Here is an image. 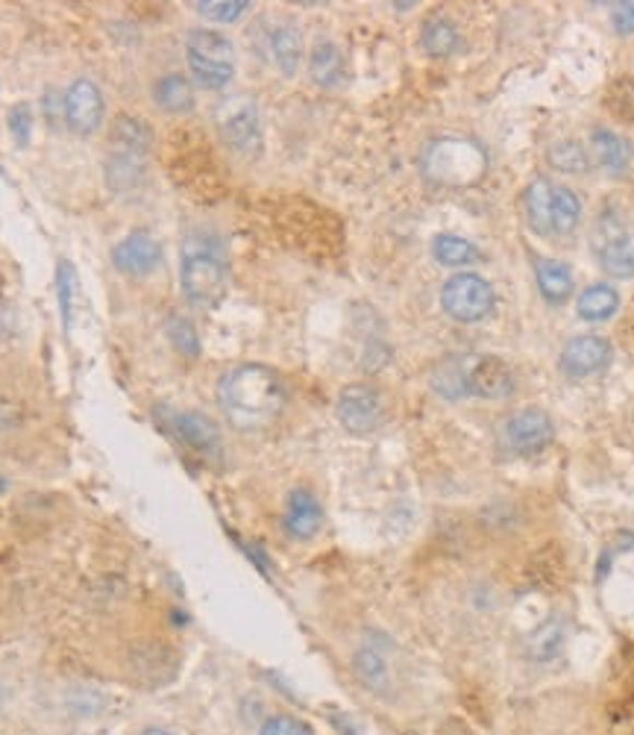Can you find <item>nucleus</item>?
<instances>
[{
  "label": "nucleus",
  "instance_id": "nucleus-1",
  "mask_svg": "<svg viewBox=\"0 0 634 735\" xmlns=\"http://www.w3.org/2000/svg\"><path fill=\"white\" fill-rule=\"evenodd\" d=\"M218 404L235 430L259 433L282 416L285 383L268 365H238L218 383Z\"/></svg>",
  "mask_w": 634,
  "mask_h": 735
},
{
  "label": "nucleus",
  "instance_id": "nucleus-2",
  "mask_svg": "<svg viewBox=\"0 0 634 735\" xmlns=\"http://www.w3.org/2000/svg\"><path fill=\"white\" fill-rule=\"evenodd\" d=\"M179 285L197 310H212L226 292V259L209 238H188L179 265Z\"/></svg>",
  "mask_w": 634,
  "mask_h": 735
},
{
  "label": "nucleus",
  "instance_id": "nucleus-3",
  "mask_svg": "<svg viewBox=\"0 0 634 735\" xmlns=\"http://www.w3.org/2000/svg\"><path fill=\"white\" fill-rule=\"evenodd\" d=\"M186 62L200 89L218 92L235 74L233 42L218 30H191L186 38Z\"/></svg>",
  "mask_w": 634,
  "mask_h": 735
},
{
  "label": "nucleus",
  "instance_id": "nucleus-4",
  "mask_svg": "<svg viewBox=\"0 0 634 735\" xmlns=\"http://www.w3.org/2000/svg\"><path fill=\"white\" fill-rule=\"evenodd\" d=\"M423 174L441 186H470L485 174V153L467 139H438L423 153Z\"/></svg>",
  "mask_w": 634,
  "mask_h": 735
},
{
  "label": "nucleus",
  "instance_id": "nucleus-5",
  "mask_svg": "<svg viewBox=\"0 0 634 735\" xmlns=\"http://www.w3.org/2000/svg\"><path fill=\"white\" fill-rule=\"evenodd\" d=\"M215 124L224 144L235 153H256L261 148V118L253 97H224L218 106Z\"/></svg>",
  "mask_w": 634,
  "mask_h": 735
},
{
  "label": "nucleus",
  "instance_id": "nucleus-6",
  "mask_svg": "<svg viewBox=\"0 0 634 735\" xmlns=\"http://www.w3.org/2000/svg\"><path fill=\"white\" fill-rule=\"evenodd\" d=\"M441 306L449 318L461 320V324H476V320L488 318L494 310V289L479 273H456V277H449L441 292Z\"/></svg>",
  "mask_w": 634,
  "mask_h": 735
},
{
  "label": "nucleus",
  "instance_id": "nucleus-7",
  "mask_svg": "<svg viewBox=\"0 0 634 735\" xmlns=\"http://www.w3.org/2000/svg\"><path fill=\"white\" fill-rule=\"evenodd\" d=\"M336 412L347 433L367 435L383 424V397L376 388L355 383V386H347L338 395Z\"/></svg>",
  "mask_w": 634,
  "mask_h": 735
},
{
  "label": "nucleus",
  "instance_id": "nucleus-8",
  "mask_svg": "<svg viewBox=\"0 0 634 735\" xmlns=\"http://www.w3.org/2000/svg\"><path fill=\"white\" fill-rule=\"evenodd\" d=\"M103 113H106V104H103V92L97 89V83L89 77H77L66 92L68 130L77 136H92L101 130Z\"/></svg>",
  "mask_w": 634,
  "mask_h": 735
},
{
  "label": "nucleus",
  "instance_id": "nucleus-9",
  "mask_svg": "<svg viewBox=\"0 0 634 735\" xmlns=\"http://www.w3.org/2000/svg\"><path fill=\"white\" fill-rule=\"evenodd\" d=\"M597 256L602 268H606L611 277H620V280H632L634 277V233L625 230L620 221L614 218H606L602 224L597 226Z\"/></svg>",
  "mask_w": 634,
  "mask_h": 735
},
{
  "label": "nucleus",
  "instance_id": "nucleus-10",
  "mask_svg": "<svg viewBox=\"0 0 634 735\" xmlns=\"http://www.w3.org/2000/svg\"><path fill=\"white\" fill-rule=\"evenodd\" d=\"M505 447L514 453H538L552 442V421L543 409H520L503 427Z\"/></svg>",
  "mask_w": 634,
  "mask_h": 735
},
{
  "label": "nucleus",
  "instance_id": "nucleus-11",
  "mask_svg": "<svg viewBox=\"0 0 634 735\" xmlns=\"http://www.w3.org/2000/svg\"><path fill=\"white\" fill-rule=\"evenodd\" d=\"M113 265L124 277H148L162 265V245L148 230H136L113 247Z\"/></svg>",
  "mask_w": 634,
  "mask_h": 735
},
{
  "label": "nucleus",
  "instance_id": "nucleus-12",
  "mask_svg": "<svg viewBox=\"0 0 634 735\" xmlns=\"http://www.w3.org/2000/svg\"><path fill=\"white\" fill-rule=\"evenodd\" d=\"M611 362V345L599 336H576L561 350V371L573 380L594 377Z\"/></svg>",
  "mask_w": 634,
  "mask_h": 735
},
{
  "label": "nucleus",
  "instance_id": "nucleus-13",
  "mask_svg": "<svg viewBox=\"0 0 634 735\" xmlns=\"http://www.w3.org/2000/svg\"><path fill=\"white\" fill-rule=\"evenodd\" d=\"M285 533L291 538H297V541H308V538H315L324 527V510H320V503L312 491L306 489H294L285 500Z\"/></svg>",
  "mask_w": 634,
  "mask_h": 735
},
{
  "label": "nucleus",
  "instance_id": "nucleus-14",
  "mask_svg": "<svg viewBox=\"0 0 634 735\" xmlns=\"http://www.w3.org/2000/svg\"><path fill=\"white\" fill-rule=\"evenodd\" d=\"M514 392L512 368L503 359L482 357L470 362V395L508 397Z\"/></svg>",
  "mask_w": 634,
  "mask_h": 735
},
{
  "label": "nucleus",
  "instance_id": "nucleus-15",
  "mask_svg": "<svg viewBox=\"0 0 634 735\" xmlns=\"http://www.w3.org/2000/svg\"><path fill=\"white\" fill-rule=\"evenodd\" d=\"M150 148H153V132L141 118L136 115H118L109 132V153H127V156H139L148 160Z\"/></svg>",
  "mask_w": 634,
  "mask_h": 735
},
{
  "label": "nucleus",
  "instance_id": "nucleus-16",
  "mask_svg": "<svg viewBox=\"0 0 634 735\" xmlns=\"http://www.w3.org/2000/svg\"><path fill=\"white\" fill-rule=\"evenodd\" d=\"M174 430L188 447H195L206 456H215L221 453V433H218V427L212 418H206L203 412H179L174 416Z\"/></svg>",
  "mask_w": 634,
  "mask_h": 735
},
{
  "label": "nucleus",
  "instance_id": "nucleus-17",
  "mask_svg": "<svg viewBox=\"0 0 634 735\" xmlns=\"http://www.w3.org/2000/svg\"><path fill=\"white\" fill-rule=\"evenodd\" d=\"M355 674L371 691H385L391 688V665H388V644L364 641L362 651L355 653Z\"/></svg>",
  "mask_w": 634,
  "mask_h": 735
},
{
  "label": "nucleus",
  "instance_id": "nucleus-18",
  "mask_svg": "<svg viewBox=\"0 0 634 735\" xmlns=\"http://www.w3.org/2000/svg\"><path fill=\"white\" fill-rule=\"evenodd\" d=\"M308 74L320 89H336L344 80V57L332 42H317L308 54Z\"/></svg>",
  "mask_w": 634,
  "mask_h": 735
},
{
  "label": "nucleus",
  "instance_id": "nucleus-19",
  "mask_svg": "<svg viewBox=\"0 0 634 735\" xmlns=\"http://www.w3.org/2000/svg\"><path fill=\"white\" fill-rule=\"evenodd\" d=\"M153 101L158 109H165L171 115H186L195 109V89L191 80L183 74H165L153 85Z\"/></svg>",
  "mask_w": 634,
  "mask_h": 735
},
{
  "label": "nucleus",
  "instance_id": "nucleus-20",
  "mask_svg": "<svg viewBox=\"0 0 634 735\" xmlns=\"http://www.w3.org/2000/svg\"><path fill=\"white\" fill-rule=\"evenodd\" d=\"M144 168H148V160L127 156V153H109L106 156V186L115 195H130L141 186Z\"/></svg>",
  "mask_w": 634,
  "mask_h": 735
},
{
  "label": "nucleus",
  "instance_id": "nucleus-21",
  "mask_svg": "<svg viewBox=\"0 0 634 735\" xmlns=\"http://www.w3.org/2000/svg\"><path fill=\"white\" fill-rule=\"evenodd\" d=\"M268 54L277 62L285 77H294L300 68V59H303V42H300V33L291 24H280L268 33Z\"/></svg>",
  "mask_w": 634,
  "mask_h": 735
},
{
  "label": "nucleus",
  "instance_id": "nucleus-22",
  "mask_svg": "<svg viewBox=\"0 0 634 735\" xmlns=\"http://www.w3.org/2000/svg\"><path fill=\"white\" fill-rule=\"evenodd\" d=\"M590 153L611 174H623L632 165V144L611 130H597L590 136Z\"/></svg>",
  "mask_w": 634,
  "mask_h": 735
},
{
  "label": "nucleus",
  "instance_id": "nucleus-23",
  "mask_svg": "<svg viewBox=\"0 0 634 735\" xmlns=\"http://www.w3.org/2000/svg\"><path fill=\"white\" fill-rule=\"evenodd\" d=\"M552 183L547 179H535L526 189V218L538 236H550L552 233Z\"/></svg>",
  "mask_w": 634,
  "mask_h": 735
},
{
  "label": "nucleus",
  "instance_id": "nucleus-24",
  "mask_svg": "<svg viewBox=\"0 0 634 735\" xmlns=\"http://www.w3.org/2000/svg\"><path fill=\"white\" fill-rule=\"evenodd\" d=\"M432 388L444 395L447 400H458V397L470 395V365L461 359H447L435 368L432 374Z\"/></svg>",
  "mask_w": 634,
  "mask_h": 735
},
{
  "label": "nucleus",
  "instance_id": "nucleus-25",
  "mask_svg": "<svg viewBox=\"0 0 634 735\" xmlns=\"http://www.w3.org/2000/svg\"><path fill=\"white\" fill-rule=\"evenodd\" d=\"M576 310L585 320L614 318V312L620 310V294H617L614 289L606 283L590 285V289H585V292L578 294Z\"/></svg>",
  "mask_w": 634,
  "mask_h": 735
},
{
  "label": "nucleus",
  "instance_id": "nucleus-26",
  "mask_svg": "<svg viewBox=\"0 0 634 735\" xmlns=\"http://www.w3.org/2000/svg\"><path fill=\"white\" fill-rule=\"evenodd\" d=\"M538 285H541V294L547 301H567L570 292H573V273L559 259H541L538 262Z\"/></svg>",
  "mask_w": 634,
  "mask_h": 735
},
{
  "label": "nucleus",
  "instance_id": "nucleus-27",
  "mask_svg": "<svg viewBox=\"0 0 634 735\" xmlns=\"http://www.w3.org/2000/svg\"><path fill=\"white\" fill-rule=\"evenodd\" d=\"M564 641H567V623L561 615H555L543 627H538V632L529 639V648H532L535 660L550 662L564 651Z\"/></svg>",
  "mask_w": 634,
  "mask_h": 735
},
{
  "label": "nucleus",
  "instance_id": "nucleus-28",
  "mask_svg": "<svg viewBox=\"0 0 634 735\" xmlns=\"http://www.w3.org/2000/svg\"><path fill=\"white\" fill-rule=\"evenodd\" d=\"M420 42H423V48L430 50L432 57H449V54H456L458 45H461L456 24L447 19L426 21Z\"/></svg>",
  "mask_w": 634,
  "mask_h": 735
},
{
  "label": "nucleus",
  "instance_id": "nucleus-29",
  "mask_svg": "<svg viewBox=\"0 0 634 735\" xmlns=\"http://www.w3.org/2000/svg\"><path fill=\"white\" fill-rule=\"evenodd\" d=\"M578 218H582V203H578L576 191L555 186L552 189V233L567 236L578 226Z\"/></svg>",
  "mask_w": 634,
  "mask_h": 735
},
{
  "label": "nucleus",
  "instance_id": "nucleus-30",
  "mask_svg": "<svg viewBox=\"0 0 634 735\" xmlns=\"http://www.w3.org/2000/svg\"><path fill=\"white\" fill-rule=\"evenodd\" d=\"M432 256H435L441 265L458 268V265L473 262L479 254H476V247L470 245L467 238L449 236V233H444V236H438L435 242H432Z\"/></svg>",
  "mask_w": 634,
  "mask_h": 735
},
{
  "label": "nucleus",
  "instance_id": "nucleus-31",
  "mask_svg": "<svg viewBox=\"0 0 634 735\" xmlns=\"http://www.w3.org/2000/svg\"><path fill=\"white\" fill-rule=\"evenodd\" d=\"M608 113L617 115L620 121L634 124V80L632 77H620L617 83H611L606 95Z\"/></svg>",
  "mask_w": 634,
  "mask_h": 735
},
{
  "label": "nucleus",
  "instance_id": "nucleus-32",
  "mask_svg": "<svg viewBox=\"0 0 634 735\" xmlns=\"http://www.w3.org/2000/svg\"><path fill=\"white\" fill-rule=\"evenodd\" d=\"M197 12L209 21H218V24H233L247 12V0H200L195 3Z\"/></svg>",
  "mask_w": 634,
  "mask_h": 735
},
{
  "label": "nucleus",
  "instance_id": "nucleus-33",
  "mask_svg": "<svg viewBox=\"0 0 634 735\" xmlns=\"http://www.w3.org/2000/svg\"><path fill=\"white\" fill-rule=\"evenodd\" d=\"M550 162L559 171H567V174H582L588 168V153L578 142H561L550 151Z\"/></svg>",
  "mask_w": 634,
  "mask_h": 735
},
{
  "label": "nucleus",
  "instance_id": "nucleus-34",
  "mask_svg": "<svg viewBox=\"0 0 634 735\" xmlns=\"http://www.w3.org/2000/svg\"><path fill=\"white\" fill-rule=\"evenodd\" d=\"M168 336H171V341H174V348H177L183 357H188V359L200 357V339H197L195 324H191L188 318H183V315L171 318Z\"/></svg>",
  "mask_w": 634,
  "mask_h": 735
},
{
  "label": "nucleus",
  "instance_id": "nucleus-35",
  "mask_svg": "<svg viewBox=\"0 0 634 735\" xmlns=\"http://www.w3.org/2000/svg\"><path fill=\"white\" fill-rule=\"evenodd\" d=\"M57 283H59V312H62V324H66L68 330V327H71V315H74V289H77L74 265L59 262Z\"/></svg>",
  "mask_w": 634,
  "mask_h": 735
},
{
  "label": "nucleus",
  "instance_id": "nucleus-36",
  "mask_svg": "<svg viewBox=\"0 0 634 735\" xmlns=\"http://www.w3.org/2000/svg\"><path fill=\"white\" fill-rule=\"evenodd\" d=\"M10 132L12 139H15V144L19 148H27L30 144V136H33V124H36V118H33V106L30 104H15L10 109Z\"/></svg>",
  "mask_w": 634,
  "mask_h": 735
},
{
  "label": "nucleus",
  "instance_id": "nucleus-37",
  "mask_svg": "<svg viewBox=\"0 0 634 735\" xmlns=\"http://www.w3.org/2000/svg\"><path fill=\"white\" fill-rule=\"evenodd\" d=\"M259 735H312V730H308L300 718H291V715H273L268 718L265 724H261Z\"/></svg>",
  "mask_w": 634,
  "mask_h": 735
},
{
  "label": "nucleus",
  "instance_id": "nucleus-38",
  "mask_svg": "<svg viewBox=\"0 0 634 735\" xmlns=\"http://www.w3.org/2000/svg\"><path fill=\"white\" fill-rule=\"evenodd\" d=\"M614 27L617 33H634V0H625V3H617L614 7Z\"/></svg>",
  "mask_w": 634,
  "mask_h": 735
},
{
  "label": "nucleus",
  "instance_id": "nucleus-39",
  "mask_svg": "<svg viewBox=\"0 0 634 735\" xmlns=\"http://www.w3.org/2000/svg\"><path fill=\"white\" fill-rule=\"evenodd\" d=\"M141 735H177V733H171V730H162V726H148V730H141Z\"/></svg>",
  "mask_w": 634,
  "mask_h": 735
},
{
  "label": "nucleus",
  "instance_id": "nucleus-40",
  "mask_svg": "<svg viewBox=\"0 0 634 735\" xmlns=\"http://www.w3.org/2000/svg\"><path fill=\"white\" fill-rule=\"evenodd\" d=\"M10 489V482H7V477H0V494Z\"/></svg>",
  "mask_w": 634,
  "mask_h": 735
},
{
  "label": "nucleus",
  "instance_id": "nucleus-41",
  "mask_svg": "<svg viewBox=\"0 0 634 735\" xmlns=\"http://www.w3.org/2000/svg\"><path fill=\"white\" fill-rule=\"evenodd\" d=\"M0 698H3V691H0Z\"/></svg>",
  "mask_w": 634,
  "mask_h": 735
}]
</instances>
